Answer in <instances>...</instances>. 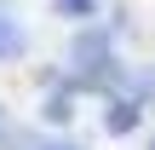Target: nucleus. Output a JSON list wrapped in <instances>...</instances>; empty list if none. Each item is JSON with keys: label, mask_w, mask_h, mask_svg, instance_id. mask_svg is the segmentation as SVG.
I'll list each match as a JSON object with an SVG mask.
<instances>
[{"label": "nucleus", "mask_w": 155, "mask_h": 150, "mask_svg": "<svg viewBox=\"0 0 155 150\" xmlns=\"http://www.w3.org/2000/svg\"><path fill=\"white\" fill-rule=\"evenodd\" d=\"M17 52H23V35H17V29L0 17V58H17Z\"/></svg>", "instance_id": "f03ea898"}, {"label": "nucleus", "mask_w": 155, "mask_h": 150, "mask_svg": "<svg viewBox=\"0 0 155 150\" xmlns=\"http://www.w3.org/2000/svg\"><path fill=\"white\" fill-rule=\"evenodd\" d=\"M0 139H6V116H0Z\"/></svg>", "instance_id": "423d86ee"}, {"label": "nucleus", "mask_w": 155, "mask_h": 150, "mask_svg": "<svg viewBox=\"0 0 155 150\" xmlns=\"http://www.w3.org/2000/svg\"><path fill=\"white\" fill-rule=\"evenodd\" d=\"M46 116H52V121H69V98H63V92H58V98H52V104H46Z\"/></svg>", "instance_id": "20e7f679"}, {"label": "nucleus", "mask_w": 155, "mask_h": 150, "mask_svg": "<svg viewBox=\"0 0 155 150\" xmlns=\"http://www.w3.org/2000/svg\"><path fill=\"white\" fill-rule=\"evenodd\" d=\"M138 121H144V104H138V98H115V104H109V116H104V133L127 139Z\"/></svg>", "instance_id": "f257e3e1"}, {"label": "nucleus", "mask_w": 155, "mask_h": 150, "mask_svg": "<svg viewBox=\"0 0 155 150\" xmlns=\"http://www.w3.org/2000/svg\"><path fill=\"white\" fill-rule=\"evenodd\" d=\"M150 150H155V145H150Z\"/></svg>", "instance_id": "0eeeda50"}, {"label": "nucleus", "mask_w": 155, "mask_h": 150, "mask_svg": "<svg viewBox=\"0 0 155 150\" xmlns=\"http://www.w3.org/2000/svg\"><path fill=\"white\" fill-rule=\"evenodd\" d=\"M58 17H75L81 23V17H92V0H58Z\"/></svg>", "instance_id": "7ed1b4c3"}, {"label": "nucleus", "mask_w": 155, "mask_h": 150, "mask_svg": "<svg viewBox=\"0 0 155 150\" xmlns=\"http://www.w3.org/2000/svg\"><path fill=\"white\" fill-rule=\"evenodd\" d=\"M17 150H81V145H58V139H52V145H40V139H29V145H17Z\"/></svg>", "instance_id": "39448f33"}]
</instances>
